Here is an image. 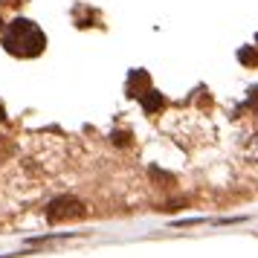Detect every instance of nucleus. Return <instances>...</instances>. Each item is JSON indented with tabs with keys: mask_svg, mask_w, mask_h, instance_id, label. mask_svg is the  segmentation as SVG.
<instances>
[{
	"mask_svg": "<svg viewBox=\"0 0 258 258\" xmlns=\"http://www.w3.org/2000/svg\"><path fill=\"white\" fill-rule=\"evenodd\" d=\"M0 41H3V49L15 58H35L47 47L44 29L29 18H15L12 24L0 32Z\"/></svg>",
	"mask_w": 258,
	"mask_h": 258,
	"instance_id": "f257e3e1",
	"label": "nucleus"
},
{
	"mask_svg": "<svg viewBox=\"0 0 258 258\" xmlns=\"http://www.w3.org/2000/svg\"><path fill=\"white\" fill-rule=\"evenodd\" d=\"M82 215V203L76 198H58V200H52L49 203V212H47V218L52 223H58V221H70V218H79Z\"/></svg>",
	"mask_w": 258,
	"mask_h": 258,
	"instance_id": "f03ea898",
	"label": "nucleus"
},
{
	"mask_svg": "<svg viewBox=\"0 0 258 258\" xmlns=\"http://www.w3.org/2000/svg\"><path fill=\"white\" fill-rule=\"evenodd\" d=\"M142 105H145V110H160L163 107V96H157V90H145Z\"/></svg>",
	"mask_w": 258,
	"mask_h": 258,
	"instance_id": "7ed1b4c3",
	"label": "nucleus"
},
{
	"mask_svg": "<svg viewBox=\"0 0 258 258\" xmlns=\"http://www.w3.org/2000/svg\"><path fill=\"white\" fill-rule=\"evenodd\" d=\"M238 58L244 61V64H255L258 55H255V49H249V47H246V49H241V52H238Z\"/></svg>",
	"mask_w": 258,
	"mask_h": 258,
	"instance_id": "20e7f679",
	"label": "nucleus"
},
{
	"mask_svg": "<svg viewBox=\"0 0 258 258\" xmlns=\"http://www.w3.org/2000/svg\"><path fill=\"white\" fill-rule=\"evenodd\" d=\"M246 107H249V110H258V87L249 90V96H246Z\"/></svg>",
	"mask_w": 258,
	"mask_h": 258,
	"instance_id": "39448f33",
	"label": "nucleus"
},
{
	"mask_svg": "<svg viewBox=\"0 0 258 258\" xmlns=\"http://www.w3.org/2000/svg\"><path fill=\"white\" fill-rule=\"evenodd\" d=\"M249 154H252V157L258 160V134L252 137V142H249Z\"/></svg>",
	"mask_w": 258,
	"mask_h": 258,
	"instance_id": "423d86ee",
	"label": "nucleus"
},
{
	"mask_svg": "<svg viewBox=\"0 0 258 258\" xmlns=\"http://www.w3.org/2000/svg\"><path fill=\"white\" fill-rule=\"evenodd\" d=\"M3 119H6V110H3V105H0V122H3Z\"/></svg>",
	"mask_w": 258,
	"mask_h": 258,
	"instance_id": "0eeeda50",
	"label": "nucleus"
},
{
	"mask_svg": "<svg viewBox=\"0 0 258 258\" xmlns=\"http://www.w3.org/2000/svg\"><path fill=\"white\" fill-rule=\"evenodd\" d=\"M0 32H3V21H0Z\"/></svg>",
	"mask_w": 258,
	"mask_h": 258,
	"instance_id": "6e6552de",
	"label": "nucleus"
}]
</instances>
